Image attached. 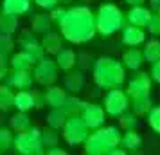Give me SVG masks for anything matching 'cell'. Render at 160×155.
<instances>
[{
	"label": "cell",
	"instance_id": "cell-29",
	"mask_svg": "<svg viewBox=\"0 0 160 155\" xmlns=\"http://www.w3.org/2000/svg\"><path fill=\"white\" fill-rule=\"evenodd\" d=\"M15 103V92L11 90L9 85H0V110L8 112L13 108Z\"/></svg>",
	"mask_w": 160,
	"mask_h": 155
},
{
	"label": "cell",
	"instance_id": "cell-20",
	"mask_svg": "<svg viewBox=\"0 0 160 155\" xmlns=\"http://www.w3.org/2000/svg\"><path fill=\"white\" fill-rule=\"evenodd\" d=\"M42 47H43L45 54L54 56V54L63 47V36H61L59 33H51V31H47V33H43V36H42Z\"/></svg>",
	"mask_w": 160,
	"mask_h": 155
},
{
	"label": "cell",
	"instance_id": "cell-15",
	"mask_svg": "<svg viewBox=\"0 0 160 155\" xmlns=\"http://www.w3.org/2000/svg\"><path fill=\"white\" fill-rule=\"evenodd\" d=\"M54 61H56L59 70L67 72V70H70V69H74V67L78 65V54H76V51L68 49V47H61L54 54Z\"/></svg>",
	"mask_w": 160,
	"mask_h": 155
},
{
	"label": "cell",
	"instance_id": "cell-24",
	"mask_svg": "<svg viewBox=\"0 0 160 155\" xmlns=\"http://www.w3.org/2000/svg\"><path fill=\"white\" fill-rule=\"evenodd\" d=\"M16 110L20 112H29L34 108V94L31 92L29 89L27 90H18L15 94V103H13Z\"/></svg>",
	"mask_w": 160,
	"mask_h": 155
},
{
	"label": "cell",
	"instance_id": "cell-13",
	"mask_svg": "<svg viewBox=\"0 0 160 155\" xmlns=\"http://www.w3.org/2000/svg\"><path fill=\"white\" fill-rule=\"evenodd\" d=\"M63 89L68 94H79L85 89V72L81 69L76 70V67L67 70V76L63 78Z\"/></svg>",
	"mask_w": 160,
	"mask_h": 155
},
{
	"label": "cell",
	"instance_id": "cell-25",
	"mask_svg": "<svg viewBox=\"0 0 160 155\" xmlns=\"http://www.w3.org/2000/svg\"><path fill=\"white\" fill-rule=\"evenodd\" d=\"M51 25H52V20L47 13H40V15H34L31 18V29H32L34 34L47 33V31L51 29Z\"/></svg>",
	"mask_w": 160,
	"mask_h": 155
},
{
	"label": "cell",
	"instance_id": "cell-36",
	"mask_svg": "<svg viewBox=\"0 0 160 155\" xmlns=\"http://www.w3.org/2000/svg\"><path fill=\"white\" fill-rule=\"evenodd\" d=\"M146 116H148V125H149V128L155 133L160 135V106H151Z\"/></svg>",
	"mask_w": 160,
	"mask_h": 155
},
{
	"label": "cell",
	"instance_id": "cell-2",
	"mask_svg": "<svg viewBox=\"0 0 160 155\" xmlns=\"http://www.w3.org/2000/svg\"><path fill=\"white\" fill-rule=\"evenodd\" d=\"M92 78L99 89H117L126 81V69L122 61L110 56H101L92 63Z\"/></svg>",
	"mask_w": 160,
	"mask_h": 155
},
{
	"label": "cell",
	"instance_id": "cell-6",
	"mask_svg": "<svg viewBox=\"0 0 160 155\" xmlns=\"http://www.w3.org/2000/svg\"><path fill=\"white\" fill-rule=\"evenodd\" d=\"M90 133V128L85 125V121L79 114L68 116L65 121V125L61 126V135L68 146H79L85 142L87 135Z\"/></svg>",
	"mask_w": 160,
	"mask_h": 155
},
{
	"label": "cell",
	"instance_id": "cell-43",
	"mask_svg": "<svg viewBox=\"0 0 160 155\" xmlns=\"http://www.w3.org/2000/svg\"><path fill=\"white\" fill-rule=\"evenodd\" d=\"M67 152L65 150H61L58 146H52V148H47V155H65Z\"/></svg>",
	"mask_w": 160,
	"mask_h": 155
},
{
	"label": "cell",
	"instance_id": "cell-47",
	"mask_svg": "<svg viewBox=\"0 0 160 155\" xmlns=\"http://www.w3.org/2000/svg\"><path fill=\"white\" fill-rule=\"evenodd\" d=\"M0 6H2V0H0Z\"/></svg>",
	"mask_w": 160,
	"mask_h": 155
},
{
	"label": "cell",
	"instance_id": "cell-23",
	"mask_svg": "<svg viewBox=\"0 0 160 155\" xmlns=\"http://www.w3.org/2000/svg\"><path fill=\"white\" fill-rule=\"evenodd\" d=\"M18 25H20V18L16 15L0 11V34H9V36H13L16 31H18Z\"/></svg>",
	"mask_w": 160,
	"mask_h": 155
},
{
	"label": "cell",
	"instance_id": "cell-1",
	"mask_svg": "<svg viewBox=\"0 0 160 155\" xmlns=\"http://www.w3.org/2000/svg\"><path fill=\"white\" fill-rule=\"evenodd\" d=\"M59 33L63 40L76 45L88 44L97 34L95 13L88 6H72L59 20Z\"/></svg>",
	"mask_w": 160,
	"mask_h": 155
},
{
	"label": "cell",
	"instance_id": "cell-40",
	"mask_svg": "<svg viewBox=\"0 0 160 155\" xmlns=\"http://www.w3.org/2000/svg\"><path fill=\"white\" fill-rule=\"evenodd\" d=\"M34 4H36L38 8H42V9H52V8H56L59 2L58 0H34Z\"/></svg>",
	"mask_w": 160,
	"mask_h": 155
},
{
	"label": "cell",
	"instance_id": "cell-46",
	"mask_svg": "<svg viewBox=\"0 0 160 155\" xmlns=\"http://www.w3.org/2000/svg\"><path fill=\"white\" fill-rule=\"evenodd\" d=\"M59 4H68V2H70V0H58Z\"/></svg>",
	"mask_w": 160,
	"mask_h": 155
},
{
	"label": "cell",
	"instance_id": "cell-45",
	"mask_svg": "<svg viewBox=\"0 0 160 155\" xmlns=\"http://www.w3.org/2000/svg\"><path fill=\"white\" fill-rule=\"evenodd\" d=\"M124 2H126L128 6H142L146 0H124Z\"/></svg>",
	"mask_w": 160,
	"mask_h": 155
},
{
	"label": "cell",
	"instance_id": "cell-37",
	"mask_svg": "<svg viewBox=\"0 0 160 155\" xmlns=\"http://www.w3.org/2000/svg\"><path fill=\"white\" fill-rule=\"evenodd\" d=\"M146 27H148V31H149V34L160 36V13H153Z\"/></svg>",
	"mask_w": 160,
	"mask_h": 155
},
{
	"label": "cell",
	"instance_id": "cell-18",
	"mask_svg": "<svg viewBox=\"0 0 160 155\" xmlns=\"http://www.w3.org/2000/svg\"><path fill=\"white\" fill-rule=\"evenodd\" d=\"M9 65L11 69H20V70H31L34 63H36V59L32 58V54H29L27 51H18V52H13L11 56H9Z\"/></svg>",
	"mask_w": 160,
	"mask_h": 155
},
{
	"label": "cell",
	"instance_id": "cell-34",
	"mask_svg": "<svg viewBox=\"0 0 160 155\" xmlns=\"http://www.w3.org/2000/svg\"><path fill=\"white\" fill-rule=\"evenodd\" d=\"M131 106H133V112L137 114V116H146L148 112H149V108L153 106L151 103V97H140V99H131Z\"/></svg>",
	"mask_w": 160,
	"mask_h": 155
},
{
	"label": "cell",
	"instance_id": "cell-32",
	"mask_svg": "<svg viewBox=\"0 0 160 155\" xmlns=\"http://www.w3.org/2000/svg\"><path fill=\"white\" fill-rule=\"evenodd\" d=\"M138 116L135 112H122L121 116H119V126H121V130H133V128H137L138 125Z\"/></svg>",
	"mask_w": 160,
	"mask_h": 155
},
{
	"label": "cell",
	"instance_id": "cell-17",
	"mask_svg": "<svg viewBox=\"0 0 160 155\" xmlns=\"http://www.w3.org/2000/svg\"><path fill=\"white\" fill-rule=\"evenodd\" d=\"M122 150L126 153H133V152H138L140 146H142V137L140 133L133 130H124V133H121V142H119Z\"/></svg>",
	"mask_w": 160,
	"mask_h": 155
},
{
	"label": "cell",
	"instance_id": "cell-30",
	"mask_svg": "<svg viewBox=\"0 0 160 155\" xmlns=\"http://www.w3.org/2000/svg\"><path fill=\"white\" fill-rule=\"evenodd\" d=\"M15 51V40L9 34H0V59L9 61V56Z\"/></svg>",
	"mask_w": 160,
	"mask_h": 155
},
{
	"label": "cell",
	"instance_id": "cell-12",
	"mask_svg": "<svg viewBox=\"0 0 160 155\" xmlns=\"http://www.w3.org/2000/svg\"><path fill=\"white\" fill-rule=\"evenodd\" d=\"M32 72L31 70H20V69H11L8 74V85L18 90H27L32 87Z\"/></svg>",
	"mask_w": 160,
	"mask_h": 155
},
{
	"label": "cell",
	"instance_id": "cell-5",
	"mask_svg": "<svg viewBox=\"0 0 160 155\" xmlns=\"http://www.w3.org/2000/svg\"><path fill=\"white\" fill-rule=\"evenodd\" d=\"M13 148L22 155H42L45 152L42 142V130L38 126H29L25 132H18L13 141Z\"/></svg>",
	"mask_w": 160,
	"mask_h": 155
},
{
	"label": "cell",
	"instance_id": "cell-4",
	"mask_svg": "<svg viewBox=\"0 0 160 155\" xmlns=\"http://www.w3.org/2000/svg\"><path fill=\"white\" fill-rule=\"evenodd\" d=\"M126 23V15L115 4H101L95 11V31L102 38H108L121 31Z\"/></svg>",
	"mask_w": 160,
	"mask_h": 155
},
{
	"label": "cell",
	"instance_id": "cell-35",
	"mask_svg": "<svg viewBox=\"0 0 160 155\" xmlns=\"http://www.w3.org/2000/svg\"><path fill=\"white\" fill-rule=\"evenodd\" d=\"M13 141H15V135L9 128H4L0 126V153L2 152H9L13 148Z\"/></svg>",
	"mask_w": 160,
	"mask_h": 155
},
{
	"label": "cell",
	"instance_id": "cell-14",
	"mask_svg": "<svg viewBox=\"0 0 160 155\" xmlns=\"http://www.w3.org/2000/svg\"><path fill=\"white\" fill-rule=\"evenodd\" d=\"M122 44L128 45V47H138L146 42V31L144 27H137V25H124L122 29Z\"/></svg>",
	"mask_w": 160,
	"mask_h": 155
},
{
	"label": "cell",
	"instance_id": "cell-44",
	"mask_svg": "<svg viewBox=\"0 0 160 155\" xmlns=\"http://www.w3.org/2000/svg\"><path fill=\"white\" fill-rule=\"evenodd\" d=\"M149 9L151 13H160V0H149Z\"/></svg>",
	"mask_w": 160,
	"mask_h": 155
},
{
	"label": "cell",
	"instance_id": "cell-48",
	"mask_svg": "<svg viewBox=\"0 0 160 155\" xmlns=\"http://www.w3.org/2000/svg\"><path fill=\"white\" fill-rule=\"evenodd\" d=\"M85 2H88V0H85Z\"/></svg>",
	"mask_w": 160,
	"mask_h": 155
},
{
	"label": "cell",
	"instance_id": "cell-26",
	"mask_svg": "<svg viewBox=\"0 0 160 155\" xmlns=\"http://www.w3.org/2000/svg\"><path fill=\"white\" fill-rule=\"evenodd\" d=\"M67 117H68V114H67L61 106H56V108H51V112L47 114V126H51V128H56V130H61V126L65 125Z\"/></svg>",
	"mask_w": 160,
	"mask_h": 155
},
{
	"label": "cell",
	"instance_id": "cell-42",
	"mask_svg": "<svg viewBox=\"0 0 160 155\" xmlns=\"http://www.w3.org/2000/svg\"><path fill=\"white\" fill-rule=\"evenodd\" d=\"M9 74V67H8V61H2L0 59V81L2 80H6Z\"/></svg>",
	"mask_w": 160,
	"mask_h": 155
},
{
	"label": "cell",
	"instance_id": "cell-22",
	"mask_svg": "<svg viewBox=\"0 0 160 155\" xmlns=\"http://www.w3.org/2000/svg\"><path fill=\"white\" fill-rule=\"evenodd\" d=\"M31 8V0H2L0 11L4 13H11V15H25Z\"/></svg>",
	"mask_w": 160,
	"mask_h": 155
},
{
	"label": "cell",
	"instance_id": "cell-3",
	"mask_svg": "<svg viewBox=\"0 0 160 155\" xmlns=\"http://www.w3.org/2000/svg\"><path fill=\"white\" fill-rule=\"evenodd\" d=\"M121 142V132L117 126H99L88 133L83 146L88 155H108Z\"/></svg>",
	"mask_w": 160,
	"mask_h": 155
},
{
	"label": "cell",
	"instance_id": "cell-41",
	"mask_svg": "<svg viewBox=\"0 0 160 155\" xmlns=\"http://www.w3.org/2000/svg\"><path fill=\"white\" fill-rule=\"evenodd\" d=\"M34 94V108H43L45 105V97H43V94H40V92H32Z\"/></svg>",
	"mask_w": 160,
	"mask_h": 155
},
{
	"label": "cell",
	"instance_id": "cell-39",
	"mask_svg": "<svg viewBox=\"0 0 160 155\" xmlns=\"http://www.w3.org/2000/svg\"><path fill=\"white\" fill-rule=\"evenodd\" d=\"M149 78L155 83H160V59L151 63V70H149Z\"/></svg>",
	"mask_w": 160,
	"mask_h": 155
},
{
	"label": "cell",
	"instance_id": "cell-11",
	"mask_svg": "<svg viewBox=\"0 0 160 155\" xmlns=\"http://www.w3.org/2000/svg\"><path fill=\"white\" fill-rule=\"evenodd\" d=\"M18 45L22 47L23 51H27L29 54H32L34 59H40L45 54L43 47H42V42L36 38V34L32 31H22L20 36H18Z\"/></svg>",
	"mask_w": 160,
	"mask_h": 155
},
{
	"label": "cell",
	"instance_id": "cell-28",
	"mask_svg": "<svg viewBox=\"0 0 160 155\" xmlns=\"http://www.w3.org/2000/svg\"><path fill=\"white\" fill-rule=\"evenodd\" d=\"M85 105H87V101H81L78 97V94H70V96H67L65 103L61 105V108L68 116H74V114H81V110L85 108Z\"/></svg>",
	"mask_w": 160,
	"mask_h": 155
},
{
	"label": "cell",
	"instance_id": "cell-38",
	"mask_svg": "<svg viewBox=\"0 0 160 155\" xmlns=\"http://www.w3.org/2000/svg\"><path fill=\"white\" fill-rule=\"evenodd\" d=\"M65 11H67L65 8H61V6H56V8L49 9V16H51L52 22H58V23H59V20H61V18H63V15H65Z\"/></svg>",
	"mask_w": 160,
	"mask_h": 155
},
{
	"label": "cell",
	"instance_id": "cell-16",
	"mask_svg": "<svg viewBox=\"0 0 160 155\" xmlns=\"http://www.w3.org/2000/svg\"><path fill=\"white\" fill-rule=\"evenodd\" d=\"M151 15H153L151 9L144 8V6H131V9L128 11V15H126V20L131 25L146 27L148 22H149V18H151Z\"/></svg>",
	"mask_w": 160,
	"mask_h": 155
},
{
	"label": "cell",
	"instance_id": "cell-19",
	"mask_svg": "<svg viewBox=\"0 0 160 155\" xmlns=\"http://www.w3.org/2000/svg\"><path fill=\"white\" fill-rule=\"evenodd\" d=\"M68 92L61 87H56V85H49L47 90L43 92V97H45V103L49 105L51 108H56V106H61L65 103Z\"/></svg>",
	"mask_w": 160,
	"mask_h": 155
},
{
	"label": "cell",
	"instance_id": "cell-31",
	"mask_svg": "<svg viewBox=\"0 0 160 155\" xmlns=\"http://www.w3.org/2000/svg\"><path fill=\"white\" fill-rule=\"evenodd\" d=\"M142 54H144V61H149V63L160 59V42L158 40H149V42L144 45Z\"/></svg>",
	"mask_w": 160,
	"mask_h": 155
},
{
	"label": "cell",
	"instance_id": "cell-21",
	"mask_svg": "<svg viewBox=\"0 0 160 155\" xmlns=\"http://www.w3.org/2000/svg\"><path fill=\"white\" fill-rule=\"evenodd\" d=\"M121 61H122L124 69L138 70V69L142 67V63H144V54H142V51H138L137 47H131V49H128V51H124Z\"/></svg>",
	"mask_w": 160,
	"mask_h": 155
},
{
	"label": "cell",
	"instance_id": "cell-9",
	"mask_svg": "<svg viewBox=\"0 0 160 155\" xmlns=\"http://www.w3.org/2000/svg\"><path fill=\"white\" fill-rule=\"evenodd\" d=\"M151 83L153 80L148 76V72H140L138 70L130 81H128V89H126V94L131 99H140V97H148L149 92H151Z\"/></svg>",
	"mask_w": 160,
	"mask_h": 155
},
{
	"label": "cell",
	"instance_id": "cell-10",
	"mask_svg": "<svg viewBox=\"0 0 160 155\" xmlns=\"http://www.w3.org/2000/svg\"><path fill=\"white\" fill-rule=\"evenodd\" d=\"M79 116L83 117L85 125H87L90 130H95V128L102 126L104 121H106V112H104V108H102L101 105H94V103L85 105V108L81 110Z\"/></svg>",
	"mask_w": 160,
	"mask_h": 155
},
{
	"label": "cell",
	"instance_id": "cell-8",
	"mask_svg": "<svg viewBox=\"0 0 160 155\" xmlns=\"http://www.w3.org/2000/svg\"><path fill=\"white\" fill-rule=\"evenodd\" d=\"M128 106H130V97L128 94L121 90V87H117V89H110L106 92V96H104V112H106V116L110 117H119L122 112L128 110Z\"/></svg>",
	"mask_w": 160,
	"mask_h": 155
},
{
	"label": "cell",
	"instance_id": "cell-33",
	"mask_svg": "<svg viewBox=\"0 0 160 155\" xmlns=\"http://www.w3.org/2000/svg\"><path fill=\"white\" fill-rule=\"evenodd\" d=\"M42 142H43V148L58 146V142H59L58 130L56 128H51V126H47L45 130H42Z\"/></svg>",
	"mask_w": 160,
	"mask_h": 155
},
{
	"label": "cell",
	"instance_id": "cell-27",
	"mask_svg": "<svg viewBox=\"0 0 160 155\" xmlns=\"http://www.w3.org/2000/svg\"><path fill=\"white\" fill-rule=\"evenodd\" d=\"M9 126H11V130L15 133L18 132H25L27 128L31 126V119L29 116H27V112H16L15 116H11V119H9Z\"/></svg>",
	"mask_w": 160,
	"mask_h": 155
},
{
	"label": "cell",
	"instance_id": "cell-7",
	"mask_svg": "<svg viewBox=\"0 0 160 155\" xmlns=\"http://www.w3.org/2000/svg\"><path fill=\"white\" fill-rule=\"evenodd\" d=\"M58 65L54 58H51L49 54H43L40 59H36V63L32 67V78L34 81L43 85V87H49V85H54L56 80H58Z\"/></svg>",
	"mask_w": 160,
	"mask_h": 155
}]
</instances>
